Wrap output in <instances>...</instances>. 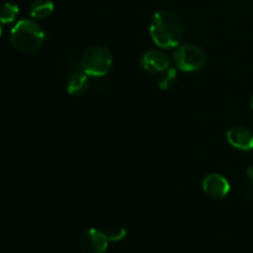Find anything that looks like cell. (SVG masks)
I'll use <instances>...</instances> for the list:
<instances>
[{
	"label": "cell",
	"instance_id": "4fadbf2b",
	"mask_svg": "<svg viewBox=\"0 0 253 253\" xmlns=\"http://www.w3.org/2000/svg\"><path fill=\"white\" fill-rule=\"evenodd\" d=\"M108 239L109 241H113V242H118V241H121V240H124L126 237V235H127V231H126V229H124V227H113V229L109 230L108 234Z\"/></svg>",
	"mask_w": 253,
	"mask_h": 253
},
{
	"label": "cell",
	"instance_id": "5b68a950",
	"mask_svg": "<svg viewBox=\"0 0 253 253\" xmlns=\"http://www.w3.org/2000/svg\"><path fill=\"white\" fill-rule=\"evenodd\" d=\"M79 245L83 253H105L109 246L108 235L98 229H89L82 235Z\"/></svg>",
	"mask_w": 253,
	"mask_h": 253
},
{
	"label": "cell",
	"instance_id": "2e32d148",
	"mask_svg": "<svg viewBox=\"0 0 253 253\" xmlns=\"http://www.w3.org/2000/svg\"><path fill=\"white\" fill-rule=\"evenodd\" d=\"M1 24V22H0ZM0 36H1V25H0Z\"/></svg>",
	"mask_w": 253,
	"mask_h": 253
},
{
	"label": "cell",
	"instance_id": "52a82bcc",
	"mask_svg": "<svg viewBox=\"0 0 253 253\" xmlns=\"http://www.w3.org/2000/svg\"><path fill=\"white\" fill-rule=\"evenodd\" d=\"M227 142L240 151L253 150V132L244 126H234L226 132Z\"/></svg>",
	"mask_w": 253,
	"mask_h": 253
},
{
	"label": "cell",
	"instance_id": "9c48e42d",
	"mask_svg": "<svg viewBox=\"0 0 253 253\" xmlns=\"http://www.w3.org/2000/svg\"><path fill=\"white\" fill-rule=\"evenodd\" d=\"M89 86V79L85 73H73L67 82V91L71 95H82L86 91Z\"/></svg>",
	"mask_w": 253,
	"mask_h": 253
},
{
	"label": "cell",
	"instance_id": "9a60e30c",
	"mask_svg": "<svg viewBox=\"0 0 253 253\" xmlns=\"http://www.w3.org/2000/svg\"><path fill=\"white\" fill-rule=\"evenodd\" d=\"M251 106H252V110H253V95H252V100H251Z\"/></svg>",
	"mask_w": 253,
	"mask_h": 253
},
{
	"label": "cell",
	"instance_id": "6da1fadb",
	"mask_svg": "<svg viewBox=\"0 0 253 253\" xmlns=\"http://www.w3.org/2000/svg\"><path fill=\"white\" fill-rule=\"evenodd\" d=\"M150 34L156 46L161 48L178 47L183 39V25L179 17L167 10L157 11L150 25Z\"/></svg>",
	"mask_w": 253,
	"mask_h": 253
},
{
	"label": "cell",
	"instance_id": "8992f818",
	"mask_svg": "<svg viewBox=\"0 0 253 253\" xmlns=\"http://www.w3.org/2000/svg\"><path fill=\"white\" fill-rule=\"evenodd\" d=\"M203 190L208 197L212 199H222L230 192V183L224 175L217 173H210L203 179Z\"/></svg>",
	"mask_w": 253,
	"mask_h": 253
},
{
	"label": "cell",
	"instance_id": "8fae6325",
	"mask_svg": "<svg viewBox=\"0 0 253 253\" xmlns=\"http://www.w3.org/2000/svg\"><path fill=\"white\" fill-rule=\"evenodd\" d=\"M19 6L14 2H5L0 6V22L1 24H11L19 15Z\"/></svg>",
	"mask_w": 253,
	"mask_h": 253
},
{
	"label": "cell",
	"instance_id": "3957f363",
	"mask_svg": "<svg viewBox=\"0 0 253 253\" xmlns=\"http://www.w3.org/2000/svg\"><path fill=\"white\" fill-rule=\"evenodd\" d=\"M113 67L111 52L104 46H93L82 57V69L89 77H104Z\"/></svg>",
	"mask_w": 253,
	"mask_h": 253
},
{
	"label": "cell",
	"instance_id": "277c9868",
	"mask_svg": "<svg viewBox=\"0 0 253 253\" xmlns=\"http://www.w3.org/2000/svg\"><path fill=\"white\" fill-rule=\"evenodd\" d=\"M173 61L178 69L183 72L200 71L207 64V53L195 43H183L177 47Z\"/></svg>",
	"mask_w": 253,
	"mask_h": 253
},
{
	"label": "cell",
	"instance_id": "5bb4252c",
	"mask_svg": "<svg viewBox=\"0 0 253 253\" xmlns=\"http://www.w3.org/2000/svg\"><path fill=\"white\" fill-rule=\"evenodd\" d=\"M247 175H249V178L252 180V183H253V165L249 168V169H247Z\"/></svg>",
	"mask_w": 253,
	"mask_h": 253
},
{
	"label": "cell",
	"instance_id": "7c38bea8",
	"mask_svg": "<svg viewBox=\"0 0 253 253\" xmlns=\"http://www.w3.org/2000/svg\"><path fill=\"white\" fill-rule=\"evenodd\" d=\"M177 81H178L177 71L173 68H168L167 71H166L165 76H163L162 79L160 81V89H162V90H168V89L174 86V84L177 83Z\"/></svg>",
	"mask_w": 253,
	"mask_h": 253
},
{
	"label": "cell",
	"instance_id": "ba28073f",
	"mask_svg": "<svg viewBox=\"0 0 253 253\" xmlns=\"http://www.w3.org/2000/svg\"><path fill=\"white\" fill-rule=\"evenodd\" d=\"M141 67L148 73H162L169 68V59L163 52L152 49L142 56Z\"/></svg>",
	"mask_w": 253,
	"mask_h": 253
},
{
	"label": "cell",
	"instance_id": "30bf717a",
	"mask_svg": "<svg viewBox=\"0 0 253 253\" xmlns=\"http://www.w3.org/2000/svg\"><path fill=\"white\" fill-rule=\"evenodd\" d=\"M54 10V5L51 0H35L29 10L30 16L37 20L47 19L52 15Z\"/></svg>",
	"mask_w": 253,
	"mask_h": 253
},
{
	"label": "cell",
	"instance_id": "7a4b0ae2",
	"mask_svg": "<svg viewBox=\"0 0 253 253\" xmlns=\"http://www.w3.org/2000/svg\"><path fill=\"white\" fill-rule=\"evenodd\" d=\"M46 35L42 27L32 20H20L10 32V42L16 51L31 54L44 43Z\"/></svg>",
	"mask_w": 253,
	"mask_h": 253
}]
</instances>
